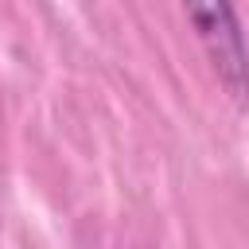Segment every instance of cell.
Masks as SVG:
<instances>
[{"label": "cell", "instance_id": "obj_1", "mask_svg": "<svg viewBox=\"0 0 249 249\" xmlns=\"http://www.w3.org/2000/svg\"><path fill=\"white\" fill-rule=\"evenodd\" d=\"M187 19L195 23L210 66L237 109H249V47L230 4H187Z\"/></svg>", "mask_w": 249, "mask_h": 249}]
</instances>
